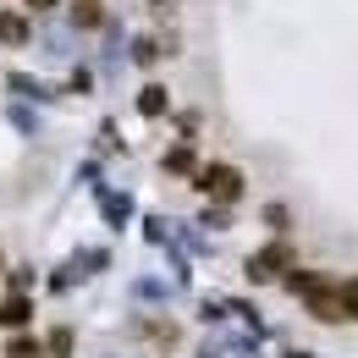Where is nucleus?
<instances>
[{"mask_svg":"<svg viewBox=\"0 0 358 358\" xmlns=\"http://www.w3.org/2000/svg\"><path fill=\"white\" fill-rule=\"evenodd\" d=\"M78 22H83V28L99 22V0H78Z\"/></svg>","mask_w":358,"mask_h":358,"instance_id":"9","label":"nucleus"},{"mask_svg":"<svg viewBox=\"0 0 358 358\" xmlns=\"http://www.w3.org/2000/svg\"><path fill=\"white\" fill-rule=\"evenodd\" d=\"M28 320H34V303H28V298H22V292H17V298H6V303H0V325H6V331H22V325H28Z\"/></svg>","mask_w":358,"mask_h":358,"instance_id":"2","label":"nucleus"},{"mask_svg":"<svg viewBox=\"0 0 358 358\" xmlns=\"http://www.w3.org/2000/svg\"><path fill=\"white\" fill-rule=\"evenodd\" d=\"M193 187L210 193V199H221V204H231V199H243V171L237 166H204V171H193Z\"/></svg>","mask_w":358,"mask_h":358,"instance_id":"1","label":"nucleus"},{"mask_svg":"<svg viewBox=\"0 0 358 358\" xmlns=\"http://www.w3.org/2000/svg\"><path fill=\"white\" fill-rule=\"evenodd\" d=\"M281 265H287V248H265V254H254V259H248V275H254V281H270Z\"/></svg>","mask_w":358,"mask_h":358,"instance_id":"3","label":"nucleus"},{"mask_svg":"<svg viewBox=\"0 0 358 358\" xmlns=\"http://www.w3.org/2000/svg\"><path fill=\"white\" fill-rule=\"evenodd\" d=\"M0 39H6V45H22V39H28V22H22L17 11H0Z\"/></svg>","mask_w":358,"mask_h":358,"instance_id":"4","label":"nucleus"},{"mask_svg":"<svg viewBox=\"0 0 358 358\" xmlns=\"http://www.w3.org/2000/svg\"><path fill=\"white\" fill-rule=\"evenodd\" d=\"M166 166H171V171H187V166H193V155H187V149H171V155H166Z\"/></svg>","mask_w":358,"mask_h":358,"instance_id":"10","label":"nucleus"},{"mask_svg":"<svg viewBox=\"0 0 358 358\" xmlns=\"http://www.w3.org/2000/svg\"><path fill=\"white\" fill-rule=\"evenodd\" d=\"M336 303H342V320H358V275L336 281Z\"/></svg>","mask_w":358,"mask_h":358,"instance_id":"5","label":"nucleus"},{"mask_svg":"<svg viewBox=\"0 0 358 358\" xmlns=\"http://www.w3.org/2000/svg\"><path fill=\"white\" fill-rule=\"evenodd\" d=\"M6 358H45V353H39V342H28V336H11Z\"/></svg>","mask_w":358,"mask_h":358,"instance_id":"8","label":"nucleus"},{"mask_svg":"<svg viewBox=\"0 0 358 358\" xmlns=\"http://www.w3.org/2000/svg\"><path fill=\"white\" fill-rule=\"evenodd\" d=\"M22 6H34V11H55L61 0H22Z\"/></svg>","mask_w":358,"mask_h":358,"instance_id":"11","label":"nucleus"},{"mask_svg":"<svg viewBox=\"0 0 358 358\" xmlns=\"http://www.w3.org/2000/svg\"><path fill=\"white\" fill-rule=\"evenodd\" d=\"M138 110H143V116H160V110H166V89H160V83H155V89H143Z\"/></svg>","mask_w":358,"mask_h":358,"instance_id":"6","label":"nucleus"},{"mask_svg":"<svg viewBox=\"0 0 358 358\" xmlns=\"http://www.w3.org/2000/svg\"><path fill=\"white\" fill-rule=\"evenodd\" d=\"M50 358H72V331H50Z\"/></svg>","mask_w":358,"mask_h":358,"instance_id":"7","label":"nucleus"}]
</instances>
